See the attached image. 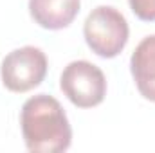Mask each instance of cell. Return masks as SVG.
Listing matches in <instances>:
<instances>
[{"mask_svg": "<svg viewBox=\"0 0 155 153\" xmlns=\"http://www.w3.org/2000/svg\"><path fill=\"white\" fill-rule=\"evenodd\" d=\"M20 128L29 151L61 153L71 148V122L61 103L49 94L33 96L24 103L20 110Z\"/></svg>", "mask_w": 155, "mask_h": 153, "instance_id": "cell-1", "label": "cell"}, {"mask_svg": "<svg viewBox=\"0 0 155 153\" xmlns=\"http://www.w3.org/2000/svg\"><path fill=\"white\" fill-rule=\"evenodd\" d=\"M83 36L88 49L99 58L112 60L128 43L130 27L121 11L112 5H97L83 24Z\"/></svg>", "mask_w": 155, "mask_h": 153, "instance_id": "cell-2", "label": "cell"}, {"mask_svg": "<svg viewBox=\"0 0 155 153\" xmlns=\"http://www.w3.org/2000/svg\"><path fill=\"white\" fill-rule=\"evenodd\" d=\"M60 88L74 106L94 108L107 96V77L97 65L87 60H76L63 69Z\"/></svg>", "mask_w": 155, "mask_h": 153, "instance_id": "cell-3", "label": "cell"}, {"mask_svg": "<svg viewBox=\"0 0 155 153\" xmlns=\"http://www.w3.org/2000/svg\"><path fill=\"white\" fill-rule=\"evenodd\" d=\"M47 69L49 63L45 52L40 47L25 45L11 50L2 60L0 76L4 86L9 92L24 94L41 85L47 76Z\"/></svg>", "mask_w": 155, "mask_h": 153, "instance_id": "cell-4", "label": "cell"}, {"mask_svg": "<svg viewBox=\"0 0 155 153\" xmlns=\"http://www.w3.org/2000/svg\"><path fill=\"white\" fill-rule=\"evenodd\" d=\"M81 0H29V15L40 27L60 31L69 27L79 13Z\"/></svg>", "mask_w": 155, "mask_h": 153, "instance_id": "cell-5", "label": "cell"}, {"mask_svg": "<svg viewBox=\"0 0 155 153\" xmlns=\"http://www.w3.org/2000/svg\"><path fill=\"white\" fill-rule=\"evenodd\" d=\"M130 72L139 94L155 103V34L143 38L132 52Z\"/></svg>", "mask_w": 155, "mask_h": 153, "instance_id": "cell-6", "label": "cell"}, {"mask_svg": "<svg viewBox=\"0 0 155 153\" xmlns=\"http://www.w3.org/2000/svg\"><path fill=\"white\" fill-rule=\"evenodd\" d=\"M132 13L143 22H155V0H128Z\"/></svg>", "mask_w": 155, "mask_h": 153, "instance_id": "cell-7", "label": "cell"}]
</instances>
